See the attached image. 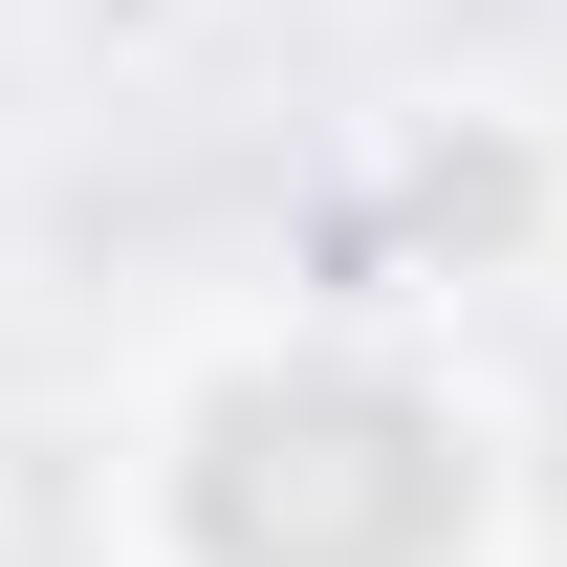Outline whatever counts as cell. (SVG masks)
Segmentation results:
<instances>
[{
	"label": "cell",
	"mask_w": 567,
	"mask_h": 567,
	"mask_svg": "<svg viewBox=\"0 0 567 567\" xmlns=\"http://www.w3.org/2000/svg\"><path fill=\"white\" fill-rule=\"evenodd\" d=\"M197 546L218 567H436L458 546V458H436V415H393L350 371H284V393H218Z\"/></svg>",
	"instance_id": "cell-1"
}]
</instances>
